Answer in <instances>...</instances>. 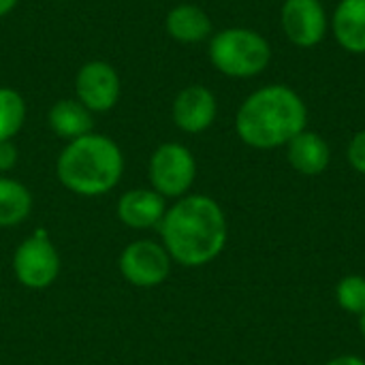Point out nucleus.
Here are the masks:
<instances>
[{"label": "nucleus", "instance_id": "obj_1", "mask_svg": "<svg viewBox=\"0 0 365 365\" xmlns=\"http://www.w3.org/2000/svg\"><path fill=\"white\" fill-rule=\"evenodd\" d=\"M160 244L171 261L184 267H203L212 263L227 246L229 229L222 207L205 195H186L178 199L158 227Z\"/></svg>", "mask_w": 365, "mask_h": 365}, {"label": "nucleus", "instance_id": "obj_2", "mask_svg": "<svg viewBox=\"0 0 365 365\" xmlns=\"http://www.w3.org/2000/svg\"><path fill=\"white\" fill-rule=\"evenodd\" d=\"M308 109L302 96L280 83L252 92L235 115L240 139L257 150H274L287 145L306 130Z\"/></svg>", "mask_w": 365, "mask_h": 365}, {"label": "nucleus", "instance_id": "obj_3", "mask_svg": "<svg viewBox=\"0 0 365 365\" xmlns=\"http://www.w3.org/2000/svg\"><path fill=\"white\" fill-rule=\"evenodd\" d=\"M56 173L66 190L81 197H101L118 186L124 173V156L113 139L90 133L64 145Z\"/></svg>", "mask_w": 365, "mask_h": 365}, {"label": "nucleus", "instance_id": "obj_4", "mask_svg": "<svg viewBox=\"0 0 365 365\" xmlns=\"http://www.w3.org/2000/svg\"><path fill=\"white\" fill-rule=\"evenodd\" d=\"M210 60L222 75L244 79L265 71L272 49L265 36L250 28H227L212 36Z\"/></svg>", "mask_w": 365, "mask_h": 365}, {"label": "nucleus", "instance_id": "obj_5", "mask_svg": "<svg viewBox=\"0 0 365 365\" xmlns=\"http://www.w3.org/2000/svg\"><path fill=\"white\" fill-rule=\"evenodd\" d=\"M152 188L165 199H182L197 178V160L182 143H163L154 150L148 165Z\"/></svg>", "mask_w": 365, "mask_h": 365}, {"label": "nucleus", "instance_id": "obj_6", "mask_svg": "<svg viewBox=\"0 0 365 365\" xmlns=\"http://www.w3.org/2000/svg\"><path fill=\"white\" fill-rule=\"evenodd\" d=\"M13 274L26 289L41 291L56 282L60 274V255L45 229L34 231L13 252Z\"/></svg>", "mask_w": 365, "mask_h": 365}, {"label": "nucleus", "instance_id": "obj_7", "mask_svg": "<svg viewBox=\"0 0 365 365\" xmlns=\"http://www.w3.org/2000/svg\"><path fill=\"white\" fill-rule=\"evenodd\" d=\"M171 263L173 261L165 246L154 240L130 242L118 259L124 280L139 289H154L163 284L171 274Z\"/></svg>", "mask_w": 365, "mask_h": 365}, {"label": "nucleus", "instance_id": "obj_8", "mask_svg": "<svg viewBox=\"0 0 365 365\" xmlns=\"http://www.w3.org/2000/svg\"><path fill=\"white\" fill-rule=\"evenodd\" d=\"M120 75L118 71L103 60L86 62L75 77L77 101L88 107L92 113H105L113 109L120 101Z\"/></svg>", "mask_w": 365, "mask_h": 365}, {"label": "nucleus", "instance_id": "obj_9", "mask_svg": "<svg viewBox=\"0 0 365 365\" xmlns=\"http://www.w3.org/2000/svg\"><path fill=\"white\" fill-rule=\"evenodd\" d=\"M282 30L297 47H314L327 32V13L321 0H284Z\"/></svg>", "mask_w": 365, "mask_h": 365}, {"label": "nucleus", "instance_id": "obj_10", "mask_svg": "<svg viewBox=\"0 0 365 365\" xmlns=\"http://www.w3.org/2000/svg\"><path fill=\"white\" fill-rule=\"evenodd\" d=\"M216 96L212 94V90H207L205 86H188L184 88L171 107V115L173 122L180 130L197 135L207 130L214 120H216Z\"/></svg>", "mask_w": 365, "mask_h": 365}, {"label": "nucleus", "instance_id": "obj_11", "mask_svg": "<svg viewBox=\"0 0 365 365\" xmlns=\"http://www.w3.org/2000/svg\"><path fill=\"white\" fill-rule=\"evenodd\" d=\"M115 212L130 229H158L167 214V199L154 188H135L120 197Z\"/></svg>", "mask_w": 365, "mask_h": 365}, {"label": "nucleus", "instance_id": "obj_12", "mask_svg": "<svg viewBox=\"0 0 365 365\" xmlns=\"http://www.w3.org/2000/svg\"><path fill=\"white\" fill-rule=\"evenodd\" d=\"M289 152V163L295 171H299L302 175H321L331 160V152L327 141L312 133V130H302L297 137H293L287 143Z\"/></svg>", "mask_w": 365, "mask_h": 365}, {"label": "nucleus", "instance_id": "obj_13", "mask_svg": "<svg viewBox=\"0 0 365 365\" xmlns=\"http://www.w3.org/2000/svg\"><path fill=\"white\" fill-rule=\"evenodd\" d=\"M49 128L66 141H75L83 135H90L94 128L92 111L83 107L77 98H60L51 105L47 113Z\"/></svg>", "mask_w": 365, "mask_h": 365}, {"label": "nucleus", "instance_id": "obj_14", "mask_svg": "<svg viewBox=\"0 0 365 365\" xmlns=\"http://www.w3.org/2000/svg\"><path fill=\"white\" fill-rule=\"evenodd\" d=\"M165 28L180 43H199L212 34V19L197 4H178L167 13Z\"/></svg>", "mask_w": 365, "mask_h": 365}, {"label": "nucleus", "instance_id": "obj_15", "mask_svg": "<svg viewBox=\"0 0 365 365\" xmlns=\"http://www.w3.org/2000/svg\"><path fill=\"white\" fill-rule=\"evenodd\" d=\"M334 34L351 53H365V0H340L334 13Z\"/></svg>", "mask_w": 365, "mask_h": 365}, {"label": "nucleus", "instance_id": "obj_16", "mask_svg": "<svg viewBox=\"0 0 365 365\" xmlns=\"http://www.w3.org/2000/svg\"><path fill=\"white\" fill-rule=\"evenodd\" d=\"M32 212L30 190L6 175H0V229L21 225Z\"/></svg>", "mask_w": 365, "mask_h": 365}, {"label": "nucleus", "instance_id": "obj_17", "mask_svg": "<svg viewBox=\"0 0 365 365\" xmlns=\"http://www.w3.org/2000/svg\"><path fill=\"white\" fill-rule=\"evenodd\" d=\"M26 122V103L13 88H0V141H11Z\"/></svg>", "mask_w": 365, "mask_h": 365}, {"label": "nucleus", "instance_id": "obj_18", "mask_svg": "<svg viewBox=\"0 0 365 365\" xmlns=\"http://www.w3.org/2000/svg\"><path fill=\"white\" fill-rule=\"evenodd\" d=\"M338 306L349 314H365V278L359 274L344 276L336 287Z\"/></svg>", "mask_w": 365, "mask_h": 365}, {"label": "nucleus", "instance_id": "obj_19", "mask_svg": "<svg viewBox=\"0 0 365 365\" xmlns=\"http://www.w3.org/2000/svg\"><path fill=\"white\" fill-rule=\"evenodd\" d=\"M346 156H349L351 167H353L357 173H364L365 175V130H359V133L351 139Z\"/></svg>", "mask_w": 365, "mask_h": 365}, {"label": "nucleus", "instance_id": "obj_20", "mask_svg": "<svg viewBox=\"0 0 365 365\" xmlns=\"http://www.w3.org/2000/svg\"><path fill=\"white\" fill-rule=\"evenodd\" d=\"M17 156L19 154H17V148H15L13 139L11 141H0V175L11 171L17 165Z\"/></svg>", "mask_w": 365, "mask_h": 365}, {"label": "nucleus", "instance_id": "obj_21", "mask_svg": "<svg viewBox=\"0 0 365 365\" xmlns=\"http://www.w3.org/2000/svg\"><path fill=\"white\" fill-rule=\"evenodd\" d=\"M325 365H365V361L357 355H342V357H336V359L327 361Z\"/></svg>", "mask_w": 365, "mask_h": 365}, {"label": "nucleus", "instance_id": "obj_22", "mask_svg": "<svg viewBox=\"0 0 365 365\" xmlns=\"http://www.w3.org/2000/svg\"><path fill=\"white\" fill-rule=\"evenodd\" d=\"M17 6V0H0V17L9 15Z\"/></svg>", "mask_w": 365, "mask_h": 365}, {"label": "nucleus", "instance_id": "obj_23", "mask_svg": "<svg viewBox=\"0 0 365 365\" xmlns=\"http://www.w3.org/2000/svg\"><path fill=\"white\" fill-rule=\"evenodd\" d=\"M359 329H361V336L365 338V314H361V317H359Z\"/></svg>", "mask_w": 365, "mask_h": 365}]
</instances>
